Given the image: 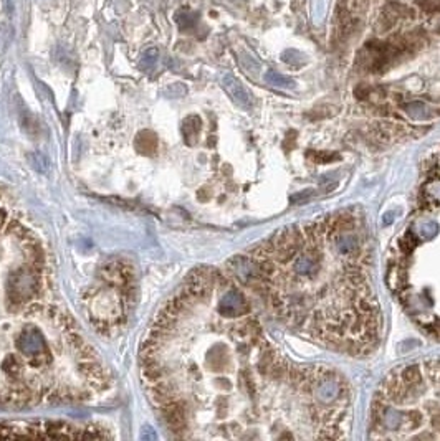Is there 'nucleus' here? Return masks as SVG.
Here are the masks:
<instances>
[{"instance_id":"f257e3e1","label":"nucleus","mask_w":440,"mask_h":441,"mask_svg":"<svg viewBox=\"0 0 440 441\" xmlns=\"http://www.w3.org/2000/svg\"><path fill=\"white\" fill-rule=\"evenodd\" d=\"M41 268H43V264L27 259L25 264H20L15 269H10L3 284L7 308L20 309L25 304H30L32 301L38 298L41 286H43Z\"/></svg>"},{"instance_id":"f03ea898","label":"nucleus","mask_w":440,"mask_h":441,"mask_svg":"<svg viewBox=\"0 0 440 441\" xmlns=\"http://www.w3.org/2000/svg\"><path fill=\"white\" fill-rule=\"evenodd\" d=\"M224 85L227 88V91H229L230 95L234 96V100H237L243 106H248V95H247V91L243 90L242 85L235 80V78L225 76L224 78Z\"/></svg>"},{"instance_id":"7ed1b4c3","label":"nucleus","mask_w":440,"mask_h":441,"mask_svg":"<svg viewBox=\"0 0 440 441\" xmlns=\"http://www.w3.org/2000/svg\"><path fill=\"white\" fill-rule=\"evenodd\" d=\"M136 142H143V147H139V150H141V152H146V154H151L152 150H156V147H157L156 136H154L152 132H147V131L139 134Z\"/></svg>"},{"instance_id":"20e7f679","label":"nucleus","mask_w":440,"mask_h":441,"mask_svg":"<svg viewBox=\"0 0 440 441\" xmlns=\"http://www.w3.org/2000/svg\"><path fill=\"white\" fill-rule=\"evenodd\" d=\"M28 162L35 170H38V172H41V174L46 172L48 167H50L48 159H46L41 152H38V150H37V152H30L28 154Z\"/></svg>"},{"instance_id":"39448f33","label":"nucleus","mask_w":440,"mask_h":441,"mask_svg":"<svg viewBox=\"0 0 440 441\" xmlns=\"http://www.w3.org/2000/svg\"><path fill=\"white\" fill-rule=\"evenodd\" d=\"M199 129H200V119H199L197 116H190V117H187V119H185V121H184V127H182L184 137L189 141V137L197 136Z\"/></svg>"},{"instance_id":"423d86ee","label":"nucleus","mask_w":440,"mask_h":441,"mask_svg":"<svg viewBox=\"0 0 440 441\" xmlns=\"http://www.w3.org/2000/svg\"><path fill=\"white\" fill-rule=\"evenodd\" d=\"M401 378L406 385H417V383L421 382V372H419V367L411 365V367L404 368Z\"/></svg>"},{"instance_id":"0eeeda50","label":"nucleus","mask_w":440,"mask_h":441,"mask_svg":"<svg viewBox=\"0 0 440 441\" xmlns=\"http://www.w3.org/2000/svg\"><path fill=\"white\" fill-rule=\"evenodd\" d=\"M157 56H159V51H157L156 48H151V50H147L146 53H144V55L141 56V60H139V68L144 70V71L151 70L152 66L156 65V61H157Z\"/></svg>"},{"instance_id":"6e6552de","label":"nucleus","mask_w":440,"mask_h":441,"mask_svg":"<svg viewBox=\"0 0 440 441\" xmlns=\"http://www.w3.org/2000/svg\"><path fill=\"white\" fill-rule=\"evenodd\" d=\"M416 3L424 13H440V0H416Z\"/></svg>"},{"instance_id":"1a4fd4ad","label":"nucleus","mask_w":440,"mask_h":441,"mask_svg":"<svg viewBox=\"0 0 440 441\" xmlns=\"http://www.w3.org/2000/svg\"><path fill=\"white\" fill-rule=\"evenodd\" d=\"M416 245H417V240L412 233H407V235L401 240V250L404 253H411L414 248H416Z\"/></svg>"},{"instance_id":"9d476101","label":"nucleus","mask_w":440,"mask_h":441,"mask_svg":"<svg viewBox=\"0 0 440 441\" xmlns=\"http://www.w3.org/2000/svg\"><path fill=\"white\" fill-rule=\"evenodd\" d=\"M177 22L180 25V28L187 30L195 23V15L194 13H179L177 15Z\"/></svg>"},{"instance_id":"9b49d317","label":"nucleus","mask_w":440,"mask_h":441,"mask_svg":"<svg viewBox=\"0 0 440 441\" xmlns=\"http://www.w3.org/2000/svg\"><path fill=\"white\" fill-rule=\"evenodd\" d=\"M10 35H12V33H10L7 25H2V27H0V55L7 50L8 41H10Z\"/></svg>"},{"instance_id":"f8f14e48","label":"nucleus","mask_w":440,"mask_h":441,"mask_svg":"<svg viewBox=\"0 0 440 441\" xmlns=\"http://www.w3.org/2000/svg\"><path fill=\"white\" fill-rule=\"evenodd\" d=\"M354 93H356V98H359V100H367L371 95V88L366 85H359Z\"/></svg>"},{"instance_id":"ddd939ff","label":"nucleus","mask_w":440,"mask_h":441,"mask_svg":"<svg viewBox=\"0 0 440 441\" xmlns=\"http://www.w3.org/2000/svg\"><path fill=\"white\" fill-rule=\"evenodd\" d=\"M5 219H7V217H5V214H3V210L0 209V228H2V225L5 223Z\"/></svg>"}]
</instances>
